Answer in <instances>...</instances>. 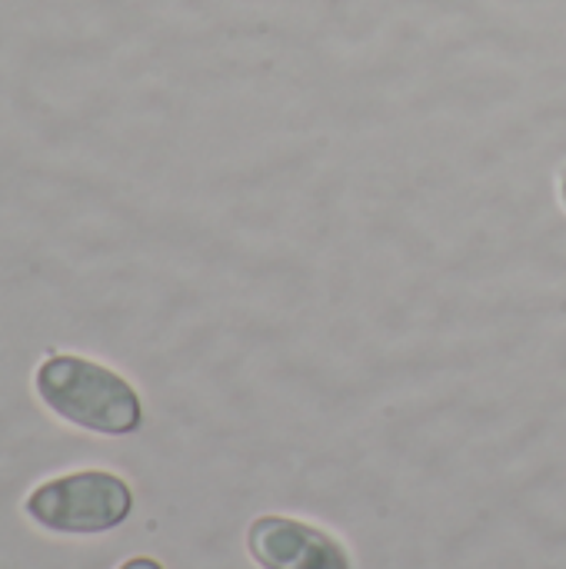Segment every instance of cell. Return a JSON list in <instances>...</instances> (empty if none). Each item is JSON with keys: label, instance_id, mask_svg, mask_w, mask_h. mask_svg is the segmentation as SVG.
<instances>
[{"label": "cell", "instance_id": "1", "mask_svg": "<svg viewBox=\"0 0 566 569\" xmlns=\"http://www.w3.org/2000/svg\"><path fill=\"white\" fill-rule=\"evenodd\" d=\"M37 393L57 417L93 433L123 437L143 420L133 387L113 370L80 357H50L37 370Z\"/></svg>", "mask_w": 566, "mask_h": 569}, {"label": "cell", "instance_id": "2", "mask_svg": "<svg viewBox=\"0 0 566 569\" xmlns=\"http://www.w3.org/2000/svg\"><path fill=\"white\" fill-rule=\"evenodd\" d=\"M130 487L100 470H83L57 477L27 497V513L33 523L53 533H103L130 517Z\"/></svg>", "mask_w": 566, "mask_h": 569}, {"label": "cell", "instance_id": "3", "mask_svg": "<svg viewBox=\"0 0 566 569\" xmlns=\"http://www.w3.org/2000/svg\"><path fill=\"white\" fill-rule=\"evenodd\" d=\"M247 547L260 569H354L350 553L330 533L287 517L254 520Z\"/></svg>", "mask_w": 566, "mask_h": 569}, {"label": "cell", "instance_id": "4", "mask_svg": "<svg viewBox=\"0 0 566 569\" xmlns=\"http://www.w3.org/2000/svg\"><path fill=\"white\" fill-rule=\"evenodd\" d=\"M120 569H163L157 560H150V557H137V560H127Z\"/></svg>", "mask_w": 566, "mask_h": 569}, {"label": "cell", "instance_id": "5", "mask_svg": "<svg viewBox=\"0 0 566 569\" xmlns=\"http://www.w3.org/2000/svg\"><path fill=\"white\" fill-rule=\"evenodd\" d=\"M564 200H566V180H564Z\"/></svg>", "mask_w": 566, "mask_h": 569}]
</instances>
